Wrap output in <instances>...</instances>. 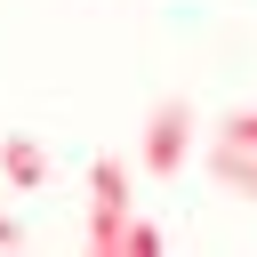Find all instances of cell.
Segmentation results:
<instances>
[{
    "instance_id": "obj_7",
    "label": "cell",
    "mask_w": 257,
    "mask_h": 257,
    "mask_svg": "<svg viewBox=\"0 0 257 257\" xmlns=\"http://www.w3.org/2000/svg\"><path fill=\"white\" fill-rule=\"evenodd\" d=\"M16 241H24V225H16V217H0V249H16Z\"/></svg>"
},
{
    "instance_id": "obj_3",
    "label": "cell",
    "mask_w": 257,
    "mask_h": 257,
    "mask_svg": "<svg viewBox=\"0 0 257 257\" xmlns=\"http://www.w3.org/2000/svg\"><path fill=\"white\" fill-rule=\"evenodd\" d=\"M209 177H217V185H233L241 201H257V145L217 137V145H209Z\"/></svg>"
},
{
    "instance_id": "obj_2",
    "label": "cell",
    "mask_w": 257,
    "mask_h": 257,
    "mask_svg": "<svg viewBox=\"0 0 257 257\" xmlns=\"http://www.w3.org/2000/svg\"><path fill=\"white\" fill-rule=\"evenodd\" d=\"M137 161H145L153 177H177V169L193 161V104H185V96H161V104L145 112V145H137Z\"/></svg>"
},
{
    "instance_id": "obj_4",
    "label": "cell",
    "mask_w": 257,
    "mask_h": 257,
    "mask_svg": "<svg viewBox=\"0 0 257 257\" xmlns=\"http://www.w3.org/2000/svg\"><path fill=\"white\" fill-rule=\"evenodd\" d=\"M0 177H8V185H24V193H32V185H48V153H40L32 137H0Z\"/></svg>"
},
{
    "instance_id": "obj_1",
    "label": "cell",
    "mask_w": 257,
    "mask_h": 257,
    "mask_svg": "<svg viewBox=\"0 0 257 257\" xmlns=\"http://www.w3.org/2000/svg\"><path fill=\"white\" fill-rule=\"evenodd\" d=\"M96 257H120V241H128V169L112 161V153H96L88 161V233H80Z\"/></svg>"
},
{
    "instance_id": "obj_5",
    "label": "cell",
    "mask_w": 257,
    "mask_h": 257,
    "mask_svg": "<svg viewBox=\"0 0 257 257\" xmlns=\"http://www.w3.org/2000/svg\"><path fill=\"white\" fill-rule=\"evenodd\" d=\"M120 257H161V233H153L145 217H128V241H120Z\"/></svg>"
},
{
    "instance_id": "obj_6",
    "label": "cell",
    "mask_w": 257,
    "mask_h": 257,
    "mask_svg": "<svg viewBox=\"0 0 257 257\" xmlns=\"http://www.w3.org/2000/svg\"><path fill=\"white\" fill-rule=\"evenodd\" d=\"M217 137H241V145H257V112H225V128Z\"/></svg>"
}]
</instances>
